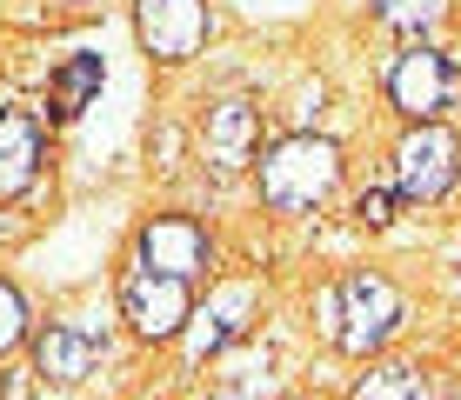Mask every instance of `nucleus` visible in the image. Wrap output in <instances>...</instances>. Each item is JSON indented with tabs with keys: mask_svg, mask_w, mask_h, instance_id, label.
Here are the masks:
<instances>
[{
	"mask_svg": "<svg viewBox=\"0 0 461 400\" xmlns=\"http://www.w3.org/2000/svg\"><path fill=\"white\" fill-rule=\"evenodd\" d=\"M134 40L161 67L194 60L208 47V0H134Z\"/></svg>",
	"mask_w": 461,
	"mask_h": 400,
	"instance_id": "3",
	"label": "nucleus"
},
{
	"mask_svg": "<svg viewBox=\"0 0 461 400\" xmlns=\"http://www.w3.org/2000/svg\"><path fill=\"white\" fill-rule=\"evenodd\" d=\"M134 253H140V267H161V274H181V280L214 267L208 227H201V220H187V214H154L148 227H140Z\"/></svg>",
	"mask_w": 461,
	"mask_h": 400,
	"instance_id": "7",
	"label": "nucleus"
},
{
	"mask_svg": "<svg viewBox=\"0 0 461 400\" xmlns=\"http://www.w3.org/2000/svg\"><path fill=\"white\" fill-rule=\"evenodd\" d=\"M248 314H254V287L248 280H234V287H221V294L201 307L194 320V360H208V354H228V341H241L248 333Z\"/></svg>",
	"mask_w": 461,
	"mask_h": 400,
	"instance_id": "11",
	"label": "nucleus"
},
{
	"mask_svg": "<svg viewBox=\"0 0 461 400\" xmlns=\"http://www.w3.org/2000/svg\"><path fill=\"white\" fill-rule=\"evenodd\" d=\"M254 147H261V114H254L248 101H214L208 120H201V154L214 160L221 173L248 167Z\"/></svg>",
	"mask_w": 461,
	"mask_h": 400,
	"instance_id": "10",
	"label": "nucleus"
},
{
	"mask_svg": "<svg viewBox=\"0 0 461 400\" xmlns=\"http://www.w3.org/2000/svg\"><path fill=\"white\" fill-rule=\"evenodd\" d=\"M221 387H228V394L267 387V347H261V354H228V360H221Z\"/></svg>",
	"mask_w": 461,
	"mask_h": 400,
	"instance_id": "14",
	"label": "nucleus"
},
{
	"mask_svg": "<svg viewBox=\"0 0 461 400\" xmlns=\"http://www.w3.org/2000/svg\"><path fill=\"white\" fill-rule=\"evenodd\" d=\"M421 394H428L421 367H402V360H388V367L355 380V400H421Z\"/></svg>",
	"mask_w": 461,
	"mask_h": 400,
	"instance_id": "13",
	"label": "nucleus"
},
{
	"mask_svg": "<svg viewBox=\"0 0 461 400\" xmlns=\"http://www.w3.org/2000/svg\"><path fill=\"white\" fill-rule=\"evenodd\" d=\"M408 320L402 294H394L388 274H348L335 294H328V333H335L341 354H375V347L394 341V327Z\"/></svg>",
	"mask_w": 461,
	"mask_h": 400,
	"instance_id": "2",
	"label": "nucleus"
},
{
	"mask_svg": "<svg viewBox=\"0 0 461 400\" xmlns=\"http://www.w3.org/2000/svg\"><path fill=\"white\" fill-rule=\"evenodd\" d=\"M101 80H107L101 54H68L54 74H47V120H74L94 93H101Z\"/></svg>",
	"mask_w": 461,
	"mask_h": 400,
	"instance_id": "12",
	"label": "nucleus"
},
{
	"mask_svg": "<svg viewBox=\"0 0 461 400\" xmlns=\"http://www.w3.org/2000/svg\"><path fill=\"white\" fill-rule=\"evenodd\" d=\"M455 287H461V240H455Z\"/></svg>",
	"mask_w": 461,
	"mask_h": 400,
	"instance_id": "18",
	"label": "nucleus"
},
{
	"mask_svg": "<svg viewBox=\"0 0 461 400\" xmlns=\"http://www.w3.org/2000/svg\"><path fill=\"white\" fill-rule=\"evenodd\" d=\"M107 341L94 327H81V320H60V327H47L34 341V374L47 380V387H81V380L101 367Z\"/></svg>",
	"mask_w": 461,
	"mask_h": 400,
	"instance_id": "9",
	"label": "nucleus"
},
{
	"mask_svg": "<svg viewBox=\"0 0 461 400\" xmlns=\"http://www.w3.org/2000/svg\"><path fill=\"white\" fill-rule=\"evenodd\" d=\"M21 333H27V300H21L14 280H0V354H14Z\"/></svg>",
	"mask_w": 461,
	"mask_h": 400,
	"instance_id": "15",
	"label": "nucleus"
},
{
	"mask_svg": "<svg viewBox=\"0 0 461 400\" xmlns=\"http://www.w3.org/2000/svg\"><path fill=\"white\" fill-rule=\"evenodd\" d=\"M455 134L435 120H415L402 134V147H394V187H402V200H441L455 187Z\"/></svg>",
	"mask_w": 461,
	"mask_h": 400,
	"instance_id": "5",
	"label": "nucleus"
},
{
	"mask_svg": "<svg viewBox=\"0 0 461 400\" xmlns=\"http://www.w3.org/2000/svg\"><path fill=\"white\" fill-rule=\"evenodd\" d=\"M455 93V60L441 54V47H402L388 67V101L402 107L408 120H441V107H448Z\"/></svg>",
	"mask_w": 461,
	"mask_h": 400,
	"instance_id": "6",
	"label": "nucleus"
},
{
	"mask_svg": "<svg viewBox=\"0 0 461 400\" xmlns=\"http://www.w3.org/2000/svg\"><path fill=\"white\" fill-rule=\"evenodd\" d=\"M47 160V127L34 107H0V200H21L41 181Z\"/></svg>",
	"mask_w": 461,
	"mask_h": 400,
	"instance_id": "8",
	"label": "nucleus"
},
{
	"mask_svg": "<svg viewBox=\"0 0 461 400\" xmlns=\"http://www.w3.org/2000/svg\"><path fill=\"white\" fill-rule=\"evenodd\" d=\"M435 7H441V0H375V13H381V21H388V27H408V34L435 21Z\"/></svg>",
	"mask_w": 461,
	"mask_h": 400,
	"instance_id": "16",
	"label": "nucleus"
},
{
	"mask_svg": "<svg viewBox=\"0 0 461 400\" xmlns=\"http://www.w3.org/2000/svg\"><path fill=\"white\" fill-rule=\"evenodd\" d=\"M341 181V147L328 134H288L261 154V200L275 214H314Z\"/></svg>",
	"mask_w": 461,
	"mask_h": 400,
	"instance_id": "1",
	"label": "nucleus"
},
{
	"mask_svg": "<svg viewBox=\"0 0 461 400\" xmlns=\"http://www.w3.org/2000/svg\"><path fill=\"white\" fill-rule=\"evenodd\" d=\"M394 200H402V187H368V194L355 200V220H361V227H388V220H394Z\"/></svg>",
	"mask_w": 461,
	"mask_h": 400,
	"instance_id": "17",
	"label": "nucleus"
},
{
	"mask_svg": "<svg viewBox=\"0 0 461 400\" xmlns=\"http://www.w3.org/2000/svg\"><path fill=\"white\" fill-rule=\"evenodd\" d=\"M121 314L140 341H174V333L194 320V300H187V280L181 274H161V267H140L127 274L121 287Z\"/></svg>",
	"mask_w": 461,
	"mask_h": 400,
	"instance_id": "4",
	"label": "nucleus"
}]
</instances>
